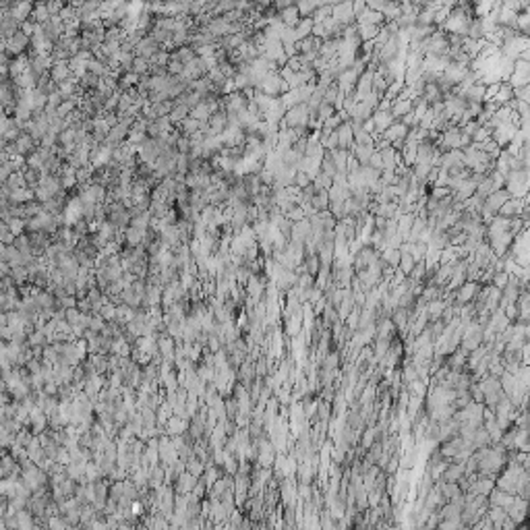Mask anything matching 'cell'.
<instances>
[{
	"mask_svg": "<svg viewBox=\"0 0 530 530\" xmlns=\"http://www.w3.org/2000/svg\"><path fill=\"white\" fill-rule=\"evenodd\" d=\"M284 218L288 220V222H292V224H297V222H302V220H307V218H305V212L300 210V205H294L290 212H286V213H284Z\"/></svg>",
	"mask_w": 530,
	"mask_h": 530,
	"instance_id": "b9f144b4",
	"label": "cell"
},
{
	"mask_svg": "<svg viewBox=\"0 0 530 530\" xmlns=\"http://www.w3.org/2000/svg\"><path fill=\"white\" fill-rule=\"evenodd\" d=\"M367 166H371L373 170H377V172H381L383 170V160H381V155H379V151H375L371 155V160H369V164Z\"/></svg>",
	"mask_w": 530,
	"mask_h": 530,
	"instance_id": "11a10c76",
	"label": "cell"
},
{
	"mask_svg": "<svg viewBox=\"0 0 530 530\" xmlns=\"http://www.w3.org/2000/svg\"><path fill=\"white\" fill-rule=\"evenodd\" d=\"M485 85L483 83H474L472 87H468L466 91H464V100L468 102V104H483L485 102Z\"/></svg>",
	"mask_w": 530,
	"mask_h": 530,
	"instance_id": "7402d4cb",
	"label": "cell"
},
{
	"mask_svg": "<svg viewBox=\"0 0 530 530\" xmlns=\"http://www.w3.org/2000/svg\"><path fill=\"white\" fill-rule=\"evenodd\" d=\"M356 25H377V27H381V25H385V17L377 11H371L367 6V11L356 17Z\"/></svg>",
	"mask_w": 530,
	"mask_h": 530,
	"instance_id": "d6986e66",
	"label": "cell"
},
{
	"mask_svg": "<svg viewBox=\"0 0 530 530\" xmlns=\"http://www.w3.org/2000/svg\"><path fill=\"white\" fill-rule=\"evenodd\" d=\"M451 195V191L447 187H437V189H431V193H429V199H435V201H441V199H445Z\"/></svg>",
	"mask_w": 530,
	"mask_h": 530,
	"instance_id": "681fc988",
	"label": "cell"
},
{
	"mask_svg": "<svg viewBox=\"0 0 530 530\" xmlns=\"http://www.w3.org/2000/svg\"><path fill=\"white\" fill-rule=\"evenodd\" d=\"M447 182H449V176H447V170H441L439 168V174H437V180L433 182V187L431 189H437V187H447Z\"/></svg>",
	"mask_w": 530,
	"mask_h": 530,
	"instance_id": "6f0895ef",
	"label": "cell"
},
{
	"mask_svg": "<svg viewBox=\"0 0 530 530\" xmlns=\"http://www.w3.org/2000/svg\"><path fill=\"white\" fill-rule=\"evenodd\" d=\"M168 63H170V54H168L166 50H158V52H155V54L149 58V66H158V68H160V66H166Z\"/></svg>",
	"mask_w": 530,
	"mask_h": 530,
	"instance_id": "74e56055",
	"label": "cell"
},
{
	"mask_svg": "<svg viewBox=\"0 0 530 530\" xmlns=\"http://www.w3.org/2000/svg\"><path fill=\"white\" fill-rule=\"evenodd\" d=\"M311 118V112L307 108V104H298V106H292L286 110V114L280 123V131L284 128H298V127H307Z\"/></svg>",
	"mask_w": 530,
	"mask_h": 530,
	"instance_id": "7a4b0ae2",
	"label": "cell"
},
{
	"mask_svg": "<svg viewBox=\"0 0 530 530\" xmlns=\"http://www.w3.org/2000/svg\"><path fill=\"white\" fill-rule=\"evenodd\" d=\"M340 46H342V38H332V40L321 42L319 56L325 58V60H332V58L338 56V52H340Z\"/></svg>",
	"mask_w": 530,
	"mask_h": 530,
	"instance_id": "9a60e30c",
	"label": "cell"
},
{
	"mask_svg": "<svg viewBox=\"0 0 530 530\" xmlns=\"http://www.w3.org/2000/svg\"><path fill=\"white\" fill-rule=\"evenodd\" d=\"M311 185L315 187V191H317V193H319V191H327L329 187H332V178H329V176H325V174H321V172H319V176H317L315 180H313Z\"/></svg>",
	"mask_w": 530,
	"mask_h": 530,
	"instance_id": "f6af8a7d",
	"label": "cell"
},
{
	"mask_svg": "<svg viewBox=\"0 0 530 530\" xmlns=\"http://www.w3.org/2000/svg\"><path fill=\"white\" fill-rule=\"evenodd\" d=\"M508 199H511V197H509V193H508V191H506V189H499V191H495V193H491L489 197H487L483 205L487 207V210H491V212H493L495 215H497L499 207H501L503 203H506Z\"/></svg>",
	"mask_w": 530,
	"mask_h": 530,
	"instance_id": "7c38bea8",
	"label": "cell"
},
{
	"mask_svg": "<svg viewBox=\"0 0 530 530\" xmlns=\"http://www.w3.org/2000/svg\"><path fill=\"white\" fill-rule=\"evenodd\" d=\"M309 185H311V178L307 174H302V172H297V176H294V187H298L302 191V189H307Z\"/></svg>",
	"mask_w": 530,
	"mask_h": 530,
	"instance_id": "db71d44e",
	"label": "cell"
},
{
	"mask_svg": "<svg viewBox=\"0 0 530 530\" xmlns=\"http://www.w3.org/2000/svg\"><path fill=\"white\" fill-rule=\"evenodd\" d=\"M321 174H325V176H329V178H334V176L338 174L336 164H334L332 158L327 155V151H325V155H323V162H321Z\"/></svg>",
	"mask_w": 530,
	"mask_h": 530,
	"instance_id": "f35d334b",
	"label": "cell"
},
{
	"mask_svg": "<svg viewBox=\"0 0 530 530\" xmlns=\"http://www.w3.org/2000/svg\"><path fill=\"white\" fill-rule=\"evenodd\" d=\"M336 135H338V149H346L348 151L352 143H354V133H352V127L350 123H342L340 127L336 128Z\"/></svg>",
	"mask_w": 530,
	"mask_h": 530,
	"instance_id": "8fae6325",
	"label": "cell"
},
{
	"mask_svg": "<svg viewBox=\"0 0 530 530\" xmlns=\"http://www.w3.org/2000/svg\"><path fill=\"white\" fill-rule=\"evenodd\" d=\"M508 280H509V276L506 272H497V274L493 276L491 286H493V288H497V290H503V286L508 284Z\"/></svg>",
	"mask_w": 530,
	"mask_h": 530,
	"instance_id": "7dc6e473",
	"label": "cell"
},
{
	"mask_svg": "<svg viewBox=\"0 0 530 530\" xmlns=\"http://www.w3.org/2000/svg\"><path fill=\"white\" fill-rule=\"evenodd\" d=\"M334 255H336L334 242H321V245L317 247L319 263L323 265V267H332V265H334Z\"/></svg>",
	"mask_w": 530,
	"mask_h": 530,
	"instance_id": "ac0fdd59",
	"label": "cell"
},
{
	"mask_svg": "<svg viewBox=\"0 0 530 530\" xmlns=\"http://www.w3.org/2000/svg\"><path fill=\"white\" fill-rule=\"evenodd\" d=\"M398 269L408 277V276H410V272L414 269V259L408 255V253H400V265H398Z\"/></svg>",
	"mask_w": 530,
	"mask_h": 530,
	"instance_id": "d590c367",
	"label": "cell"
},
{
	"mask_svg": "<svg viewBox=\"0 0 530 530\" xmlns=\"http://www.w3.org/2000/svg\"><path fill=\"white\" fill-rule=\"evenodd\" d=\"M276 462V447L272 445V441H267L265 437H259V464L269 468Z\"/></svg>",
	"mask_w": 530,
	"mask_h": 530,
	"instance_id": "9c48e42d",
	"label": "cell"
},
{
	"mask_svg": "<svg viewBox=\"0 0 530 530\" xmlns=\"http://www.w3.org/2000/svg\"><path fill=\"white\" fill-rule=\"evenodd\" d=\"M433 19H435V13H429V11H423L421 8V13L416 15V25L429 27V25H433Z\"/></svg>",
	"mask_w": 530,
	"mask_h": 530,
	"instance_id": "bcb514c9",
	"label": "cell"
},
{
	"mask_svg": "<svg viewBox=\"0 0 530 530\" xmlns=\"http://www.w3.org/2000/svg\"><path fill=\"white\" fill-rule=\"evenodd\" d=\"M487 139H491V131L487 127H481L479 131H476L474 135H472V143L474 145H479V143H483V141H487Z\"/></svg>",
	"mask_w": 530,
	"mask_h": 530,
	"instance_id": "816d5d0a",
	"label": "cell"
},
{
	"mask_svg": "<svg viewBox=\"0 0 530 530\" xmlns=\"http://www.w3.org/2000/svg\"><path fill=\"white\" fill-rule=\"evenodd\" d=\"M311 29H313V21H311V17H300V21L297 23V27H294V33H297V40H305L311 36Z\"/></svg>",
	"mask_w": 530,
	"mask_h": 530,
	"instance_id": "4316f807",
	"label": "cell"
},
{
	"mask_svg": "<svg viewBox=\"0 0 530 530\" xmlns=\"http://www.w3.org/2000/svg\"><path fill=\"white\" fill-rule=\"evenodd\" d=\"M68 75H71V68H68V63L66 60H63V63H54V66H52V81L54 83H63L68 79Z\"/></svg>",
	"mask_w": 530,
	"mask_h": 530,
	"instance_id": "603a6c76",
	"label": "cell"
},
{
	"mask_svg": "<svg viewBox=\"0 0 530 530\" xmlns=\"http://www.w3.org/2000/svg\"><path fill=\"white\" fill-rule=\"evenodd\" d=\"M311 207L315 210L317 213L319 212H327L329 210V197H327V191H319V193H315V197L311 199Z\"/></svg>",
	"mask_w": 530,
	"mask_h": 530,
	"instance_id": "d4e9b609",
	"label": "cell"
},
{
	"mask_svg": "<svg viewBox=\"0 0 530 530\" xmlns=\"http://www.w3.org/2000/svg\"><path fill=\"white\" fill-rule=\"evenodd\" d=\"M364 11H367V2H364V0H359V2H352V13H354V17L362 15Z\"/></svg>",
	"mask_w": 530,
	"mask_h": 530,
	"instance_id": "680465c9",
	"label": "cell"
},
{
	"mask_svg": "<svg viewBox=\"0 0 530 530\" xmlns=\"http://www.w3.org/2000/svg\"><path fill=\"white\" fill-rule=\"evenodd\" d=\"M466 526L462 524L460 518H445V520H439V524L435 530H464Z\"/></svg>",
	"mask_w": 530,
	"mask_h": 530,
	"instance_id": "1f68e13d",
	"label": "cell"
},
{
	"mask_svg": "<svg viewBox=\"0 0 530 530\" xmlns=\"http://www.w3.org/2000/svg\"><path fill=\"white\" fill-rule=\"evenodd\" d=\"M338 362H340V354L338 352H327L323 359V371H336Z\"/></svg>",
	"mask_w": 530,
	"mask_h": 530,
	"instance_id": "7bdbcfd3",
	"label": "cell"
},
{
	"mask_svg": "<svg viewBox=\"0 0 530 530\" xmlns=\"http://www.w3.org/2000/svg\"><path fill=\"white\" fill-rule=\"evenodd\" d=\"M332 17L342 25V27H348V25L356 23V17L352 13V2H334Z\"/></svg>",
	"mask_w": 530,
	"mask_h": 530,
	"instance_id": "5b68a950",
	"label": "cell"
},
{
	"mask_svg": "<svg viewBox=\"0 0 530 530\" xmlns=\"http://www.w3.org/2000/svg\"><path fill=\"white\" fill-rule=\"evenodd\" d=\"M332 8H334V2H321L315 11L311 15V21L313 23H323L325 19L332 17Z\"/></svg>",
	"mask_w": 530,
	"mask_h": 530,
	"instance_id": "cb8c5ba5",
	"label": "cell"
},
{
	"mask_svg": "<svg viewBox=\"0 0 530 530\" xmlns=\"http://www.w3.org/2000/svg\"><path fill=\"white\" fill-rule=\"evenodd\" d=\"M518 133V127H514L511 123H503L499 127H495L493 131H491V139L495 143H497V147H508L511 143V139H514V135Z\"/></svg>",
	"mask_w": 530,
	"mask_h": 530,
	"instance_id": "277c9868",
	"label": "cell"
},
{
	"mask_svg": "<svg viewBox=\"0 0 530 530\" xmlns=\"http://www.w3.org/2000/svg\"><path fill=\"white\" fill-rule=\"evenodd\" d=\"M8 44H11L13 50L19 52V50L25 48V44H27V38H25V33H17V36L11 38V42H8Z\"/></svg>",
	"mask_w": 530,
	"mask_h": 530,
	"instance_id": "f907efd6",
	"label": "cell"
},
{
	"mask_svg": "<svg viewBox=\"0 0 530 530\" xmlns=\"http://www.w3.org/2000/svg\"><path fill=\"white\" fill-rule=\"evenodd\" d=\"M511 93H514V100L518 102H530V85H524V87H518V89H511Z\"/></svg>",
	"mask_w": 530,
	"mask_h": 530,
	"instance_id": "f5cc1de1",
	"label": "cell"
},
{
	"mask_svg": "<svg viewBox=\"0 0 530 530\" xmlns=\"http://www.w3.org/2000/svg\"><path fill=\"white\" fill-rule=\"evenodd\" d=\"M309 238H311V224H309V220H302V222L292 224V228H290V240L292 242H297V245H305Z\"/></svg>",
	"mask_w": 530,
	"mask_h": 530,
	"instance_id": "ba28073f",
	"label": "cell"
},
{
	"mask_svg": "<svg viewBox=\"0 0 530 530\" xmlns=\"http://www.w3.org/2000/svg\"><path fill=\"white\" fill-rule=\"evenodd\" d=\"M468 40H483V29H481V21L479 19H472L470 25H468V33H466Z\"/></svg>",
	"mask_w": 530,
	"mask_h": 530,
	"instance_id": "60d3db41",
	"label": "cell"
},
{
	"mask_svg": "<svg viewBox=\"0 0 530 530\" xmlns=\"http://www.w3.org/2000/svg\"><path fill=\"white\" fill-rule=\"evenodd\" d=\"M359 77H360V73H356L354 68L350 66V68H346V71H342L340 75L336 77V85H338V91L340 93H350V91H354V85H356V81H359Z\"/></svg>",
	"mask_w": 530,
	"mask_h": 530,
	"instance_id": "8992f818",
	"label": "cell"
},
{
	"mask_svg": "<svg viewBox=\"0 0 530 530\" xmlns=\"http://www.w3.org/2000/svg\"><path fill=\"white\" fill-rule=\"evenodd\" d=\"M338 93H340V91H338V85H336V81H334V83H329V85H327V89L323 91V102H325V104H329V106H334V102L338 100Z\"/></svg>",
	"mask_w": 530,
	"mask_h": 530,
	"instance_id": "ee69618b",
	"label": "cell"
},
{
	"mask_svg": "<svg viewBox=\"0 0 530 530\" xmlns=\"http://www.w3.org/2000/svg\"><path fill=\"white\" fill-rule=\"evenodd\" d=\"M451 8H454V2H445V4H443L439 11L435 13V19H433V25H435V27H441V25L445 23V19H447L449 13H451Z\"/></svg>",
	"mask_w": 530,
	"mask_h": 530,
	"instance_id": "836d02e7",
	"label": "cell"
},
{
	"mask_svg": "<svg viewBox=\"0 0 530 530\" xmlns=\"http://www.w3.org/2000/svg\"><path fill=\"white\" fill-rule=\"evenodd\" d=\"M511 199H522L528 195V170H511L506 174V187Z\"/></svg>",
	"mask_w": 530,
	"mask_h": 530,
	"instance_id": "6da1fadb",
	"label": "cell"
},
{
	"mask_svg": "<svg viewBox=\"0 0 530 530\" xmlns=\"http://www.w3.org/2000/svg\"><path fill=\"white\" fill-rule=\"evenodd\" d=\"M199 128H201V123H199V120H195V118H191V116H187V118L180 123V131L185 133V137L197 133Z\"/></svg>",
	"mask_w": 530,
	"mask_h": 530,
	"instance_id": "d6a6232c",
	"label": "cell"
},
{
	"mask_svg": "<svg viewBox=\"0 0 530 530\" xmlns=\"http://www.w3.org/2000/svg\"><path fill=\"white\" fill-rule=\"evenodd\" d=\"M412 108H414L412 100H394L392 108H389V114L394 116V120H400L402 116H406L408 112H412Z\"/></svg>",
	"mask_w": 530,
	"mask_h": 530,
	"instance_id": "ffe728a7",
	"label": "cell"
},
{
	"mask_svg": "<svg viewBox=\"0 0 530 530\" xmlns=\"http://www.w3.org/2000/svg\"><path fill=\"white\" fill-rule=\"evenodd\" d=\"M470 443H472L474 449H481V447H489L491 445V437H489V433L485 431V427H479V429L474 431Z\"/></svg>",
	"mask_w": 530,
	"mask_h": 530,
	"instance_id": "484cf974",
	"label": "cell"
},
{
	"mask_svg": "<svg viewBox=\"0 0 530 530\" xmlns=\"http://www.w3.org/2000/svg\"><path fill=\"white\" fill-rule=\"evenodd\" d=\"M404 87H406L404 83H396V81H394V83H389V85H387V89H385V93H383V100L394 102V100L398 98V95L402 93V89H404Z\"/></svg>",
	"mask_w": 530,
	"mask_h": 530,
	"instance_id": "ab89813d",
	"label": "cell"
},
{
	"mask_svg": "<svg viewBox=\"0 0 530 530\" xmlns=\"http://www.w3.org/2000/svg\"><path fill=\"white\" fill-rule=\"evenodd\" d=\"M193 485H195L193 476H189V474H187V476H180V485H178V487H180V491H182V489L187 491V489H191V487H193Z\"/></svg>",
	"mask_w": 530,
	"mask_h": 530,
	"instance_id": "91938a15",
	"label": "cell"
},
{
	"mask_svg": "<svg viewBox=\"0 0 530 530\" xmlns=\"http://www.w3.org/2000/svg\"><path fill=\"white\" fill-rule=\"evenodd\" d=\"M277 17H280L282 19V23L286 25V27H297V23L300 21V15H298V8H297V4H290L288 8H284V11H280L277 13Z\"/></svg>",
	"mask_w": 530,
	"mask_h": 530,
	"instance_id": "44dd1931",
	"label": "cell"
},
{
	"mask_svg": "<svg viewBox=\"0 0 530 530\" xmlns=\"http://www.w3.org/2000/svg\"><path fill=\"white\" fill-rule=\"evenodd\" d=\"M327 155L336 164L338 174H346V176H348V155H350V151H346V149H332V151H327Z\"/></svg>",
	"mask_w": 530,
	"mask_h": 530,
	"instance_id": "5bb4252c",
	"label": "cell"
},
{
	"mask_svg": "<svg viewBox=\"0 0 530 530\" xmlns=\"http://www.w3.org/2000/svg\"><path fill=\"white\" fill-rule=\"evenodd\" d=\"M439 168L441 170H449V168H466L464 166V155L460 149H449L441 153L439 160Z\"/></svg>",
	"mask_w": 530,
	"mask_h": 530,
	"instance_id": "52a82bcc",
	"label": "cell"
},
{
	"mask_svg": "<svg viewBox=\"0 0 530 530\" xmlns=\"http://www.w3.org/2000/svg\"><path fill=\"white\" fill-rule=\"evenodd\" d=\"M464 476V462H449L443 470L439 483H458Z\"/></svg>",
	"mask_w": 530,
	"mask_h": 530,
	"instance_id": "4fadbf2b",
	"label": "cell"
},
{
	"mask_svg": "<svg viewBox=\"0 0 530 530\" xmlns=\"http://www.w3.org/2000/svg\"><path fill=\"white\" fill-rule=\"evenodd\" d=\"M511 98H514V93H511V87H509L508 83H501V87H499L497 95L493 98V104H495L497 108H499V106H506V104H508Z\"/></svg>",
	"mask_w": 530,
	"mask_h": 530,
	"instance_id": "83f0119b",
	"label": "cell"
},
{
	"mask_svg": "<svg viewBox=\"0 0 530 530\" xmlns=\"http://www.w3.org/2000/svg\"><path fill=\"white\" fill-rule=\"evenodd\" d=\"M356 27H359V38H360V42H371V40H375L377 33H379V27H377V25H356Z\"/></svg>",
	"mask_w": 530,
	"mask_h": 530,
	"instance_id": "4dcf8cb0",
	"label": "cell"
},
{
	"mask_svg": "<svg viewBox=\"0 0 530 530\" xmlns=\"http://www.w3.org/2000/svg\"><path fill=\"white\" fill-rule=\"evenodd\" d=\"M445 307H449V305H445V300H443V298L427 302V305H424V315H427L429 323H433V321H439L441 315H443V311H445Z\"/></svg>",
	"mask_w": 530,
	"mask_h": 530,
	"instance_id": "e0dca14e",
	"label": "cell"
},
{
	"mask_svg": "<svg viewBox=\"0 0 530 530\" xmlns=\"http://www.w3.org/2000/svg\"><path fill=\"white\" fill-rule=\"evenodd\" d=\"M189 114H191V110L185 106V104H174V108L170 110L168 118H170V123H182Z\"/></svg>",
	"mask_w": 530,
	"mask_h": 530,
	"instance_id": "f546056e",
	"label": "cell"
},
{
	"mask_svg": "<svg viewBox=\"0 0 530 530\" xmlns=\"http://www.w3.org/2000/svg\"><path fill=\"white\" fill-rule=\"evenodd\" d=\"M479 128H481V125L476 123V120H470V123H466V125H464L462 128H460V131H462L464 135H468V137L472 139V135H474L476 131H479Z\"/></svg>",
	"mask_w": 530,
	"mask_h": 530,
	"instance_id": "9f6ffc18",
	"label": "cell"
},
{
	"mask_svg": "<svg viewBox=\"0 0 530 530\" xmlns=\"http://www.w3.org/2000/svg\"><path fill=\"white\" fill-rule=\"evenodd\" d=\"M336 114V110H334V106H329V104H325V102H321V106L317 108V112H315V118L319 120L321 125L325 123V120L329 118V116H334Z\"/></svg>",
	"mask_w": 530,
	"mask_h": 530,
	"instance_id": "8d00e7d4",
	"label": "cell"
},
{
	"mask_svg": "<svg viewBox=\"0 0 530 530\" xmlns=\"http://www.w3.org/2000/svg\"><path fill=\"white\" fill-rule=\"evenodd\" d=\"M348 151L354 155V160L359 162L360 166H367L369 160H371V155L375 153V147H373V145H356V143H352V147H350Z\"/></svg>",
	"mask_w": 530,
	"mask_h": 530,
	"instance_id": "2e32d148",
	"label": "cell"
},
{
	"mask_svg": "<svg viewBox=\"0 0 530 530\" xmlns=\"http://www.w3.org/2000/svg\"><path fill=\"white\" fill-rule=\"evenodd\" d=\"M487 497H489V506H491V508H501V509H508V508L511 506V503H514L516 495H509V493L501 491V489H493L489 495H487Z\"/></svg>",
	"mask_w": 530,
	"mask_h": 530,
	"instance_id": "30bf717a",
	"label": "cell"
},
{
	"mask_svg": "<svg viewBox=\"0 0 530 530\" xmlns=\"http://www.w3.org/2000/svg\"><path fill=\"white\" fill-rule=\"evenodd\" d=\"M359 174H360V178L364 180V185H371V182H375V180H379V176H381V172H377V170H373L371 166H360V168H359Z\"/></svg>",
	"mask_w": 530,
	"mask_h": 530,
	"instance_id": "e575fe53",
	"label": "cell"
},
{
	"mask_svg": "<svg viewBox=\"0 0 530 530\" xmlns=\"http://www.w3.org/2000/svg\"><path fill=\"white\" fill-rule=\"evenodd\" d=\"M524 50H530V40H528V36H522V33H516L514 38L506 40L499 48L501 56H506L509 60H518Z\"/></svg>",
	"mask_w": 530,
	"mask_h": 530,
	"instance_id": "3957f363",
	"label": "cell"
},
{
	"mask_svg": "<svg viewBox=\"0 0 530 530\" xmlns=\"http://www.w3.org/2000/svg\"><path fill=\"white\" fill-rule=\"evenodd\" d=\"M381 261H383L385 265H389V267L398 269V265H400V251L398 249H383V251H381Z\"/></svg>",
	"mask_w": 530,
	"mask_h": 530,
	"instance_id": "f1b7e54d",
	"label": "cell"
},
{
	"mask_svg": "<svg viewBox=\"0 0 530 530\" xmlns=\"http://www.w3.org/2000/svg\"><path fill=\"white\" fill-rule=\"evenodd\" d=\"M319 4H321V2H298V4H297L298 15H300V17H311L313 11H315Z\"/></svg>",
	"mask_w": 530,
	"mask_h": 530,
	"instance_id": "c3c4849f",
	"label": "cell"
}]
</instances>
